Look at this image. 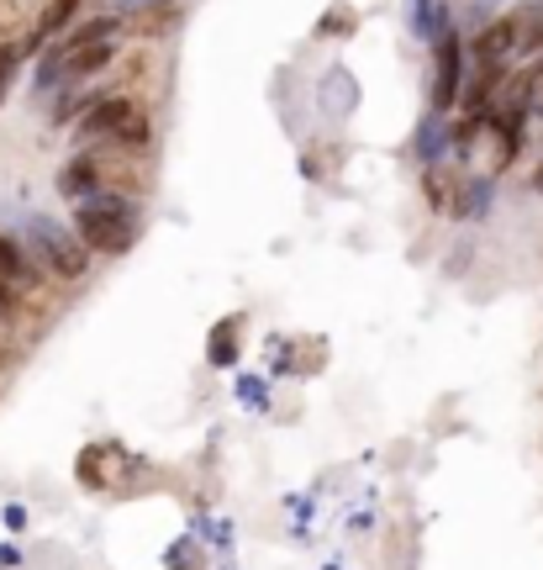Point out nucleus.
I'll use <instances>...</instances> for the list:
<instances>
[{
  "label": "nucleus",
  "mask_w": 543,
  "mask_h": 570,
  "mask_svg": "<svg viewBox=\"0 0 543 570\" xmlns=\"http://www.w3.org/2000/svg\"><path fill=\"white\" fill-rule=\"evenodd\" d=\"M75 238L96 254H127L138 244V212L127 196H90L75 212Z\"/></svg>",
  "instance_id": "f257e3e1"
},
{
  "label": "nucleus",
  "mask_w": 543,
  "mask_h": 570,
  "mask_svg": "<svg viewBox=\"0 0 543 570\" xmlns=\"http://www.w3.org/2000/svg\"><path fill=\"white\" fill-rule=\"evenodd\" d=\"M27 248H32L38 269L59 275V281H85V269H90V248L75 238V227L53 223V217H32L27 223Z\"/></svg>",
  "instance_id": "f03ea898"
},
{
  "label": "nucleus",
  "mask_w": 543,
  "mask_h": 570,
  "mask_svg": "<svg viewBox=\"0 0 543 570\" xmlns=\"http://www.w3.org/2000/svg\"><path fill=\"white\" fill-rule=\"evenodd\" d=\"M80 138L96 142V138H117L121 148H142L148 142V117L127 96H101L96 106H85L80 117Z\"/></svg>",
  "instance_id": "7ed1b4c3"
},
{
  "label": "nucleus",
  "mask_w": 543,
  "mask_h": 570,
  "mask_svg": "<svg viewBox=\"0 0 543 570\" xmlns=\"http://www.w3.org/2000/svg\"><path fill=\"white\" fill-rule=\"evenodd\" d=\"M438 80H433V106L438 111H448V106L460 101V80H464V53H460V38H454V27L443 32L438 42Z\"/></svg>",
  "instance_id": "20e7f679"
},
{
  "label": "nucleus",
  "mask_w": 543,
  "mask_h": 570,
  "mask_svg": "<svg viewBox=\"0 0 543 570\" xmlns=\"http://www.w3.org/2000/svg\"><path fill=\"white\" fill-rule=\"evenodd\" d=\"M59 190L69 196V202H90V196L101 190V164L90 159V154L69 159V164L59 169Z\"/></svg>",
  "instance_id": "39448f33"
},
{
  "label": "nucleus",
  "mask_w": 543,
  "mask_h": 570,
  "mask_svg": "<svg viewBox=\"0 0 543 570\" xmlns=\"http://www.w3.org/2000/svg\"><path fill=\"white\" fill-rule=\"evenodd\" d=\"M512 48H517V17H502L475 32V59L481 63H502Z\"/></svg>",
  "instance_id": "423d86ee"
},
{
  "label": "nucleus",
  "mask_w": 543,
  "mask_h": 570,
  "mask_svg": "<svg viewBox=\"0 0 543 570\" xmlns=\"http://www.w3.org/2000/svg\"><path fill=\"white\" fill-rule=\"evenodd\" d=\"M406 11H412V27H417L427 42H438L443 32H448V21H443V6H438V0H406Z\"/></svg>",
  "instance_id": "0eeeda50"
},
{
  "label": "nucleus",
  "mask_w": 543,
  "mask_h": 570,
  "mask_svg": "<svg viewBox=\"0 0 543 570\" xmlns=\"http://www.w3.org/2000/svg\"><path fill=\"white\" fill-rule=\"evenodd\" d=\"M238 333H243L238 317H221V323L211 327V365H233V360H238Z\"/></svg>",
  "instance_id": "6e6552de"
},
{
  "label": "nucleus",
  "mask_w": 543,
  "mask_h": 570,
  "mask_svg": "<svg viewBox=\"0 0 543 570\" xmlns=\"http://www.w3.org/2000/svg\"><path fill=\"white\" fill-rule=\"evenodd\" d=\"M75 17H80V0H53V6L42 11V27L32 32V42H27V48H38V42L48 38V32H63V27H69Z\"/></svg>",
  "instance_id": "1a4fd4ad"
},
{
  "label": "nucleus",
  "mask_w": 543,
  "mask_h": 570,
  "mask_svg": "<svg viewBox=\"0 0 543 570\" xmlns=\"http://www.w3.org/2000/svg\"><path fill=\"white\" fill-rule=\"evenodd\" d=\"M111 38H117V17L85 21V27H75V32H69V42H63V53H69V48H90V42H111Z\"/></svg>",
  "instance_id": "9d476101"
},
{
  "label": "nucleus",
  "mask_w": 543,
  "mask_h": 570,
  "mask_svg": "<svg viewBox=\"0 0 543 570\" xmlns=\"http://www.w3.org/2000/svg\"><path fill=\"white\" fill-rule=\"evenodd\" d=\"M0 281H11V285L27 281V254H21V244H11L6 233H0Z\"/></svg>",
  "instance_id": "9b49d317"
},
{
  "label": "nucleus",
  "mask_w": 543,
  "mask_h": 570,
  "mask_svg": "<svg viewBox=\"0 0 543 570\" xmlns=\"http://www.w3.org/2000/svg\"><path fill=\"white\" fill-rule=\"evenodd\" d=\"M17 63H21V48L17 42H0V101H6V90L17 80Z\"/></svg>",
  "instance_id": "f8f14e48"
},
{
  "label": "nucleus",
  "mask_w": 543,
  "mask_h": 570,
  "mask_svg": "<svg viewBox=\"0 0 543 570\" xmlns=\"http://www.w3.org/2000/svg\"><path fill=\"white\" fill-rule=\"evenodd\" d=\"M317 32H323V38H327V32H354V11H343V6H338V11L317 27Z\"/></svg>",
  "instance_id": "ddd939ff"
},
{
  "label": "nucleus",
  "mask_w": 543,
  "mask_h": 570,
  "mask_svg": "<svg viewBox=\"0 0 543 570\" xmlns=\"http://www.w3.org/2000/svg\"><path fill=\"white\" fill-rule=\"evenodd\" d=\"M17 306H21L17 285H11V281H0V317H17Z\"/></svg>",
  "instance_id": "4468645a"
},
{
  "label": "nucleus",
  "mask_w": 543,
  "mask_h": 570,
  "mask_svg": "<svg viewBox=\"0 0 543 570\" xmlns=\"http://www.w3.org/2000/svg\"><path fill=\"white\" fill-rule=\"evenodd\" d=\"M533 185H539V190H543V164H539V175H533Z\"/></svg>",
  "instance_id": "2eb2a0df"
},
{
  "label": "nucleus",
  "mask_w": 543,
  "mask_h": 570,
  "mask_svg": "<svg viewBox=\"0 0 543 570\" xmlns=\"http://www.w3.org/2000/svg\"><path fill=\"white\" fill-rule=\"evenodd\" d=\"M0 365H6V344H0Z\"/></svg>",
  "instance_id": "dca6fc26"
},
{
  "label": "nucleus",
  "mask_w": 543,
  "mask_h": 570,
  "mask_svg": "<svg viewBox=\"0 0 543 570\" xmlns=\"http://www.w3.org/2000/svg\"><path fill=\"white\" fill-rule=\"evenodd\" d=\"M539 117H543V106H539Z\"/></svg>",
  "instance_id": "f3484780"
},
{
  "label": "nucleus",
  "mask_w": 543,
  "mask_h": 570,
  "mask_svg": "<svg viewBox=\"0 0 543 570\" xmlns=\"http://www.w3.org/2000/svg\"><path fill=\"white\" fill-rule=\"evenodd\" d=\"M539 69H543V63H539Z\"/></svg>",
  "instance_id": "a211bd4d"
}]
</instances>
